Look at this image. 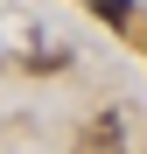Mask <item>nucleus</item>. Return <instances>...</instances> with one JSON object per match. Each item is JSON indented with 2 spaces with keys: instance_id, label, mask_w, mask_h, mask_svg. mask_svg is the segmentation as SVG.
I'll use <instances>...</instances> for the list:
<instances>
[{
  "instance_id": "1",
  "label": "nucleus",
  "mask_w": 147,
  "mask_h": 154,
  "mask_svg": "<svg viewBox=\"0 0 147 154\" xmlns=\"http://www.w3.org/2000/svg\"><path fill=\"white\" fill-rule=\"evenodd\" d=\"M77 154H119V126H112V119L84 126V133H77Z\"/></svg>"
},
{
  "instance_id": "2",
  "label": "nucleus",
  "mask_w": 147,
  "mask_h": 154,
  "mask_svg": "<svg viewBox=\"0 0 147 154\" xmlns=\"http://www.w3.org/2000/svg\"><path fill=\"white\" fill-rule=\"evenodd\" d=\"M126 7H133V0H91V14L112 21V28H126Z\"/></svg>"
}]
</instances>
